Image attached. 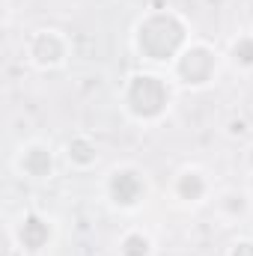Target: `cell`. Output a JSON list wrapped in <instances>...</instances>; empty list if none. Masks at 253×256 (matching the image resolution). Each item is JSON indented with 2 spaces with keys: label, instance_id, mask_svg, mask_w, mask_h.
I'll return each mask as SVG.
<instances>
[{
  "label": "cell",
  "instance_id": "cell-1",
  "mask_svg": "<svg viewBox=\"0 0 253 256\" xmlns=\"http://www.w3.org/2000/svg\"><path fill=\"white\" fill-rule=\"evenodd\" d=\"M190 39H194V30H190L188 18L176 9L158 6V9H146L131 24L128 48L146 68L167 72Z\"/></svg>",
  "mask_w": 253,
  "mask_h": 256
},
{
  "label": "cell",
  "instance_id": "cell-2",
  "mask_svg": "<svg viewBox=\"0 0 253 256\" xmlns=\"http://www.w3.org/2000/svg\"><path fill=\"white\" fill-rule=\"evenodd\" d=\"M176 96H179V86L170 80V74L161 68H146V66L128 72L116 90L120 110L126 114L128 122L140 128L161 126L170 116Z\"/></svg>",
  "mask_w": 253,
  "mask_h": 256
},
{
  "label": "cell",
  "instance_id": "cell-3",
  "mask_svg": "<svg viewBox=\"0 0 253 256\" xmlns=\"http://www.w3.org/2000/svg\"><path fill=\"white\" fill-rule=\"evenodd\" d=\"M224 66H226L224 63V51L218 45L194 36L182 48V54L170 63L167 74L179 86V92H202V90L214 86Z\"/></svg>",
  "mask_w": 253,
  "mask_h": 256
},
{
  "label": "cell",
  "instance_id": "cell-4",
  "mask_svg": "<svg viewBox=\"0 0 253 256\" xmlns=\"http://www.w3.org/2000/svg\"><path fill=\"white\" fill-rule=\"evenodd\" d=\"M152 194L149 173L134 164V161H120L102 176V196L116 214H137L146 208Z\"/></svg>",
  "mask_w": 253,
  "mask_h": 256
},
{
  "label": "cell",
  "instance_id": "cell-5",
  "mask_svg": "<svg viewBox=\"0 0 253 256\" xmlns=\"http://www.w3.org/2000/svg\"><path fill=\"white\" fill-rule=\"evenodd\" d=\"M60 226L51 214L39 212V208H24L9 226H6V238L9 244L21 256H45L57 244Z\"/></svg>",
  "mask_w": 253,
  "mask_h": 256
},
{
  "label": "cell",
  "instance_id": "cell-6",
  "mask_svg": "<svg viewBox=\"0 0 253 256\" xmlns=\"http://www.w3.org/2000/svg\"><path fill=\"white\" fill-rule=\"evenodd\" d=\"M21 57L36 72H57L72 60V39L57 27H36L24 36Z\"/></svg>",
  "mask_w": 253,
  "mask_h": 256
},
{
  "label": "cell",
  "instance_id": "cell-7",
  "mask_svg": "<svg viewBox=\"0 0 253 256\" xmlns=\"http://www.w3.org/2000/svg\"><path fill=\"white\" fill-rule=\"evenodd\" d=\"M214 191H218L214 176L202 164H182L167 182V196L179 212H196L208 206Z\"/></svg>",
  "mask_w": 253,
  "mask_h": 256
},
{
  "label": "cell",
  "instance_id": "cell-8",
  "mask_svg": "<svg viewBox=\"0 0 253 256\" xmlns=\"http://www.w3.org/2000/svg\"><path fill=\"white\" fill-rule=\"evenodd\" d=\"M60 152L42 140V137H30L24 140L15 155H12V170L15 176H21L24 182H33V185H42V182H51L57 176V167H60Z\"/></svg>",
  "mask_w": 253,
  "mask_h": 256
},
{
  "label": "cell",
  "instance_id": "cell-9",
  "mask_svg": "<svg viewBox=\"0 0 253 256\" xmlns=\"http://www.w3.org/2000/svg\"><path fill=\"white\" fill-rule=\"evenodd\" d=\"M212 212L224 226H242L253 218V194L248 185H224L212 196Z\"/></svg>",
  "mask_w": 253,
  "mask_h": 256
},
{
  "label": "cell",
  "instance_id": "cell-10",
  "mask_svg": "<svg viewBox=\"0 0 253 256\" xmlns=\"http://www.w3.org/2000/svg\"><path fill=\"white\" fill-rule=\"evenodd\" d=\"M60 155H63L66 167H72V170H78V173H90V170L98 164L102 149H98V143H96L92 134L78 131V134H72L63 143V152H60Z\"/></svg>",
  "mask_w": 253,
  "mask_h": 256
},
{
  "label": "cell",
  "instance_id": "cell-11",
  "mask_svg": "<svg viewBox=\"0 0 253 256\" xmlns=\"http://www.w3.org/2000/svg\"><path fill=\"white\" fill-rule=\"evenodd\" d=\"M116 256H158V238L146 226L131 224L116 236Z\"/></svg>",
  "mask_w": 253,
  "mask_h": 256
},
{
  "label": "cell",
  "instance_id": "cell-12",
  "mask_svg": "<svg viewBox=\"0 0 253 256\" xmlns=\"http://www.w3.org/2000/svg\"><path fill=\"white\" fill-rule=\"evenodd\" d=\"M224 63L238 74H253V30H242L226 42Z\"/></svg>",
  "mask_w": 253,
  "mask_h": 256
},
{
  "label": "cell",
  "instance_id": "cell-13",
  "mask_svg": "<svg viewBox=\"0 0 253 256\" xmlns=\"http://www.w3.org/2000/svg\"><path fill=\"white\" fill-rule=\"evenodd\" d=\"M224 134H226L230 140H250L253 126H250V120H248L244 114H232V116L224 122Z\"/></svg>",
  "mask_w": 253,
  "mask_h": 256
},
{
  "label": "cell",
  "instance_id": "cell-14",
  "mask_svg": "<svg viewBox=\"0 0 253 256\" xmlns=\"http://www.w3.org/2000/svg\"><path fill=\"white\" fill-rule=\"evenodd\" d=\"M224 256H253V238L250 236H238L226 244Z\"/></svg>",
  "mask_w": 253,
  "mask_h": 256
},
{
  "label": "cell",
  "instance_id": "cell-15",
  "mask_svg": "<svg viewBox=\"0 0 253 256\" xmlns=\"http://www.w3.org/2000/svg\"><path fill=\"white\" fill-rule=\"evenodd\" d=\"M248 188H250V194H253V173L248 176Z\"/></svg>",
  "mask_w": 253,
  "mask_h": 256
}]
</instances>
